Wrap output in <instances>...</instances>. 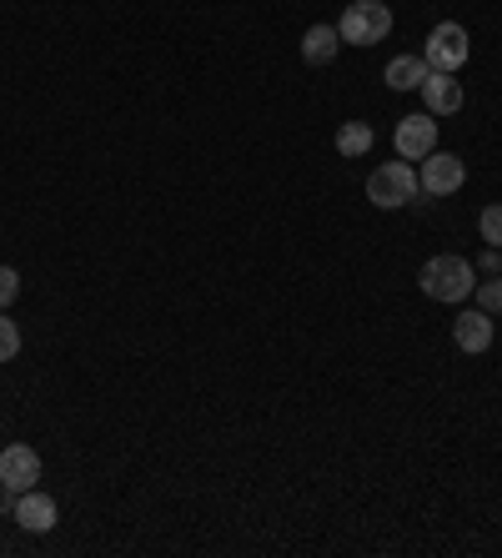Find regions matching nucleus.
Listing matches in <instances>:
<instances>
[{"label":"nucleus","instance_id":"1","mask_svg":"<svg viewBox=\"0 0 502 558\" xmlns=\"http://www.w3.org/2000/svg\"><path fill=\"white\" fill-rule=\"evenodd\" d=\"M417 287H423L432 302H467V298H473V287H477V267L467 257H452V252H442V257L423 262Z\"/></svg>","mask_w":502,"mask_h":558},{"label":"nucleus","instance_id":"2","mask_svg":"<svg viewBox=\"0 0 502 558\" xmlns=\"http://www.w3.org/2000/svg\"><path fill=\"white\" fill-rule=\"evenodd\" d=\"M423 186H417V171L407 161H382V167L367 177V202L382 211H397V207H413Z\"/></svg>","mask_w":502,"mask_h":558},{"label":"nucleus","instance_id":"3","mask_svg":"<svg viewBox=\"0 0 502 558\" xmlns=\"http://www.w3.org/2000/svg\"><path fill=\"white\" fill-rule=\"evenodd\" d=\"M392 31V5L387 0H352L342 21H336V36L342 46H377Z\"/></svg>","mask_w":502,"mask_h":558},{"label":"nucleus","instance_id":"4","mask_svg":"<svg viewBox=\"0 0 502 558\" xmlns=\"http://www.w3.org/2000/svg\"><path fill=\"white\" fill-rule=\"evenodd\" d=\"M467 31L457 26V21H442V26H432V36H427V46H423V61L432 65V71H463L467 65Z\"/></svg>","mask_w":502,"mask_h":558},{"label":"nucleus","instance_id":"5","mask_svg":"<svg viewBox=\"0 0 502 558\" xmlns=\"http://www.w3.org/2000/svg\"><path fill=\"white\" fill-rule=\"evenodd\" d=\"M463 182H467L463 156H452V151H432V156H423L417 186H423L427 196H452V192H463Z\"/></svg>","mask_w":502,"mask_h":558},{"label":"nucleus","instance_id":"6","mask_svg":"<svg viewBox=\"0 0 502 558\" xmlns=\"http://www.w3.org/2000/svg\"><path fill=\"white\" fill-rule=\"evenodd\" d=\"M0 483H5V494H26L40 483V453L30 442H11L0 453Z\"/></svg>","mask_w":502,"mask_h":558},{"label":"nucleus","instance_id":"7","mask_svg":"<svg viewBox=\"0 0 502 558\" xmlns=\"http://www.w3.org/2000/svg\"><path fill=\"white\" fill-rule=\"evenodd\" d=\"M392 142H397V156L402 161H423V156L438 151V121L427 117H402L397 131H392Z\"/></svg>","mask_w":502,"mask_h":558},{"label":"nucleus","instance_id":"8","mask_svg":"<svg viewBox=\"0 0 502 558\" xmlns=\"http://www.w3.org/2000/svg\"><path fill=\"white\" fill-rule=\"evenodd\" d=\"M417 92H423L427 117H457V111H463V86L452 81V71H432Z\"/></svg>","mask_w":502,"mask_h":558},{"label":"nucleus","instance_id":"9","mask_svg":"<svg viewBox=\"0 0 502 558\" xmlns=\"http://www.w3.org/2000/svg\"><path fill=\"white\" fill-rule=\"evenodd\" d=\"M56 504H51V494H36V488H26V494L15 498V523L26 533H51L56 529Z\"/></svg>","mask_w":502,"mask_h":558},{"label":"nucleus","instance_id":"10","mask_svg":"<svg viewBox=\"0 0 502 558\" xmlns=\"http://www.w3.org/2000/svg\"><path fill=\"white\" fill-rule=\"evenodd\" d=\"M452 338H457V348L463 352H488L492 348V317L482 307H473V312H463L457 323H452Z\"/></svg>","mask_w":502,"mask_h":558},{"label":"nucleus","instance_id":"11","mask_svg":"<svg viewBox=\"0 0 502 558\" xmlns=\"http://www.w3.org/2000/svg\"><path fill=\"white\" fill-rule=\"evenodd\" d=\"M427 76H432V65H427L423 56H397V61H387V86H392V92H417Z\"/></svg>","mask_w":502,"mask_h":558},{"label":"nucleus","instance_id":"12","mask_svg":"<svg viewBox=\"0 0 502 558\" xmlns=\"http://www.w3.org/2000/svg\"><path fill=\"white\" fill-rule=\"evenodd\" d=\"M336 46H342L336 26H311L307 36H302V61H307V65H332L336 61Z\"/></svg>","mask_w":502,"mask_h":558},{"label":"nucleus","instance_id":"13","mask_svg":"<svg viewBox=\"0 0 502 558\" xmlns=\"http://www.w3.org/2000/svg\"><path fill=\"white\" fill-rule=\"evenodd\" d=\"M372 142H377V136H372V126H367V121H347V126L336 131V151H342V156H367V151H372Z\"/></svg>","mask_w":502,"mask_h":558},{"label":"nucleus","instance_id":"14","mask_svg":"<svg viewBox=\"0 0 502 558\" xmlns=\"http://www.w3.org/2000/svg\"><path fill=\"white\" fill-rule=\"evenodd\" d=\"M477 232H482V242H488V247H502V202L482 207V217H477Z\"/></svg>","mask_w":502,"mask_h":558},{"label":"nucleus","instance_id":"15","mask_svg":"<svg viewBox=\"0 0 502 558\" xmlns=\"http://www.w3.org/2000/svg\"><path fill=\"white\" fill-rule=\"evenodd\" d=\"M473 298H477V307L488 312V317H502V277H492V282H477Z\"/></svg>","mask_w":502,"mask_h":558},{"label":"nucleus","instance_id":"16","mask_svg":"<svg viewBox=\"0 0 502 558\" xmlns=\"http://www.w3.org/2000/svg\"><path fill=\"white\" fill-rule=\"evenodd\" d=\"M15 352H21V327H15L11 317L0 312V363H11Z\"/></svg>","mask_w":502,"mask_h":558},{"label":"nucleus","instance_id":"17","mask_svg":"<svg viewBox=\"0 0 502 558\" xmlns=\"http://www.w3.org/2000/svg\"><path fill=\"white\" fill-rule=\"evenodd\" d=\"M15 298H21V272H15V267H0V312L11 307Z\"/></svg>","mask_w":502,"mask_h":558},{"label":"nucleus","instance_id":"18","mask_svg":"<svg viewBox=\"0 0 502 558\" xmlns=\"http://www.w3.org/2000/svg\"><path fill=\"white\" fill-rule=\"evenodd\" d=\"M498 267H502V262H498V247H488V252H482V272L498 277Z\"/></svg>","mask_w":502,"mask_h":558}]
</instances>
